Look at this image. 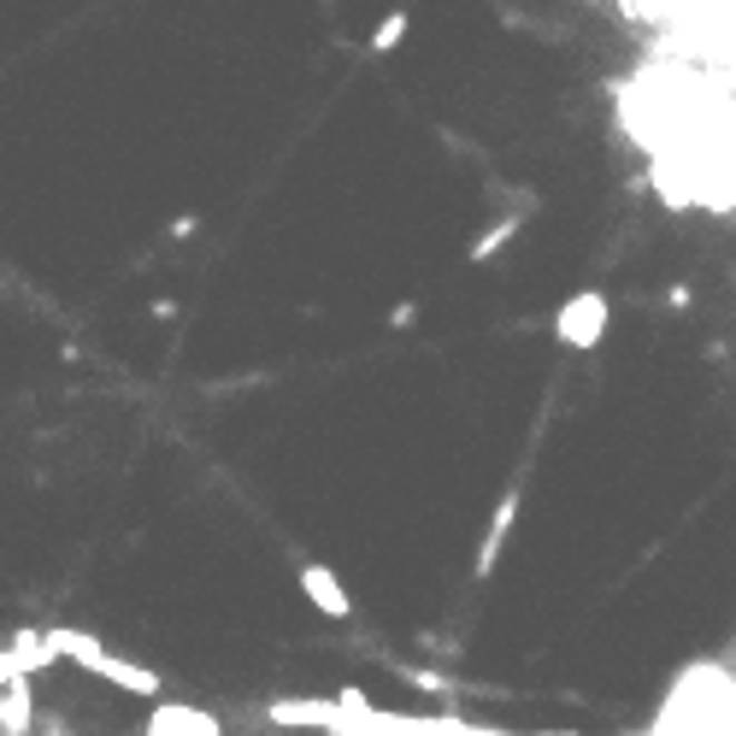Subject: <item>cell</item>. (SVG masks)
<instances>
[{"label": "cell", "instance_id": "obj_6", "mask_svg": "<svg viewBox=\"0 0 736 736\" xmlns=\"http://www.w3.org/2000/svg\"><path fill=\"white\" fill-rule=\"evenodd\" d=\"M95 671H100V678H112L118 689H130V695H159V678H154L148 666H125V660H112V654H107Z\"/></svg>", "mask_w": 736, "mask_h": 736}, {"label": "cell", "instance_id": "obj_8", "mask_svg": "<svg viewBox=\"0 0 736 736\" xmlns=\"http://www.w3.org/2000/svg\"><path fill=\"white\" fill-rule=\"evenodd\" d=\"M406 24H413V18H406L401 7L390 12V18H383V24H377V36H372V53H390L395 42H401V36H406Z\"/></svg>", "mask_w": 736, "mask_h": 736}, {"label": "cell", "instance_id": "obj_7", "mask_svg": "<svg viewBox=\"0 0 736 736\" xmlns=\"http://www.w3.org/2000/svg\"><path fill=\"white\" fill-rule=\"evenodd\" d=\"M519 224H524L519 213H507L501 224H489V230H483V236L472 242V254H465V259H472V265H483L489 254H495V248H501V242H513V236H519Z\"/></svg>", "mask_w": 736, "mask_h": 736}, {"label": "cell", "instance_id": "obj_9", "mask_svg": "<svg viewBox=\"0 0 736 736\" xmlns=\"http://www.w3.org/2000/svg\"><path fill=\"white\" fill-rule=\"evenodd\" d=\"M413 313H419V306H413V301H395V313H390V324H395V331H406V324H413Z\"/></svg>", "mask_w": 736, "mask_h": 736}, {"label": "cell", "instance_id": "obj_2", "mask_svg": "<svg viewBox=\"0 0 736 736\" xmlns=\"http://www.w3.org/2000/svg\"><path fill=\"white\" fill-rule=\"evenodd\" d=\"M301 589H306V601H313L324 619H354V601H347L342 578L324 560H301Z\"/></svg>", "mask_w": 736, "mask_h": 736}, {"label": "cell", "instance_id": "obj_5", "mask_svg": "<svg viewBox=\"0 0 736 736\" xmlns=\"http://www.w3.org/2000/svg\"><path fill=\"white\" fill-rule=\"evenodd\" d=\"M30 713H36L30 684H24V678L7 684V695H0V736H24V730H30Z\"/></svg>", "mask_w": 736, "mask_h": 736}, {"label": "cell", "instance_id": "obj_4", "mask_svg": "<svg viewBox=\"0 0 736 736\" xmlns=\"http://www.w3.org/2000/svg\"><path fill=\"white\" fill-rule=\"evenodd\" d=\"M148 736H218V725L207 719V713H195V707H159Z\"/></svg>", "mask_w": 736, "mask_h": 736}, {"label": "cell", "instance_id": "obj_3", "mask_svg": "<svg viewBox=\"0 0 736 736\" xmlns=\"http://www.w3.org/2000/svg\"><path fill=\"white\" fill-rule=\"evenodd\" d=\"M519 507H524V495H519V483H513V489H507V495L495 501V519H489L483 542H478V578H489V571H495L501 548H507V537H513V524H519Z\"/></svg>", "mask_w": 736, "mask_h": 736}, {"label": "cell", "instance_id": "obj_1", "mask_svg": "<svg viewBox=\"0 0 736 736\" xmlns=\"http://www.w3.org/2000/svg\"><path fill=\"white\" fill-rule=\"evenodd\" d=\"M555 336H560V347H571V354H589V347L607 336V295L601 290L571 295L555 313Z\"/></svg>", "mask_w": 736, "mask_h": 736}, {"label": "cell", "instance_id": "obj_10", "mask_svg": "<svg viewBox=\"0 0 736 736\" xmlns=\"http://www.w3.org/2000/svg\"><path fill=\"white\" fill-rule=\"evenodd\" d=\"M200 230V218H189V213H183V218H171V236L183 242V236H195Z\"/></svg>", "mask_w": 736, "mask_h": 736}]
</instances>
